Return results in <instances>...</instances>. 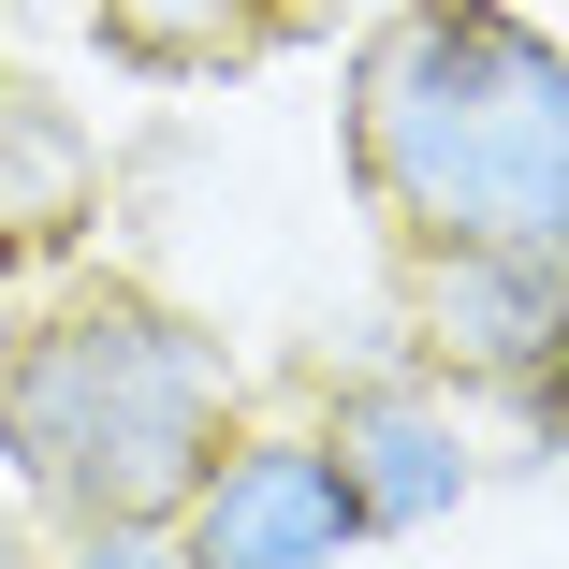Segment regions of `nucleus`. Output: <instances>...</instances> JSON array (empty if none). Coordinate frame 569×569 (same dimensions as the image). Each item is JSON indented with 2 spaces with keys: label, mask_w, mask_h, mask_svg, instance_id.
Instances as JSON below:
<instances>
[{
  "label": "nucleus",
  "mask_w": 569,
  "mask_h": 569,
  "mask_svg": "<svg viewBox=\"0 0 569 569\" xmlns=\"http://www.w3.org/2000/svg\"><path fill=\"white\" fill-rule=\"evenodd\" d=\"M351 176L423 263L569 234V44L497 0H409L351 59Z\"/></svg>",
  "instance_id": "obj_1"
},
{
  "label": "nucleus",
  "mask_w": 569,
  "mask_h": 569,
  "mask_svg": "<svg viewBox=\"0 0 569 569\" xmlns=\"http://www.w3.org/2000/svg\"><path fill=\"white\" fill-rule=\"evenodd\" d=\"M219 336L176 321L161 292H73L16 336V366H0V452H16V482L73 526H161L204 452H219Z\"/></svg>",
  "instance_id": "obj_2"
},
{
  "label": "nucleus",
  "mask_w": 569,
  "mask_h": 569,
  "mask_svg": "<svg viewBox=\"0 0 569 569\" xmlns=\"http://www.w3.org/2000/svg\"><path fill=\"white\" fill-rule=\"evenodd\" d=\"M351 526L366 511L321 438H249V452H204V482L176 497V569H336Z\"/></svg>",
  "instance_id": "obj_3"
},
{
  "label": "nucleus",
  "mask_w": 569,
  "mask_h": 569,
  "mask_svg": "<svg viewBox=\"0 0 569 569\" xmlns=\"http://www.w3.org/2000/svg\"><path fill=\"white\" fill-rule=\"evenodd\" d=\"M336 482H351V511L366 526H423V511H452L468 497V452H452V423L423 409V395H395V380H351L336 395Z\"/></svg>",
  "instance_id": "obj_4"
},
{
  "label": "nucleus",
  "mask_w": 569,
  "mask_h": 569,
  "mask_svg": "<svg viewBox=\"0 0 569 569\" xmlns=\"http://www.w3.org/2000/svg\"><path fill=\"white\" fill-rule=\"evenodd\" d=\"M88 190H102V161L73 132V102H44L30 73H0V263L73 249L88 234Z\"/></svg>",
  "instance_id": "obj_5"
},
{
  "label": "nucleus",
  "mask_w": 569,
  "mask_h": 569,
  "mask_svg": "<svg viewBox=\"0 0 569 569\" xmlns=\"http://www.w3.org/2000/svg\"><path fill=\"white\" fill-rule=\"evenodd\" d=\"M132 73H249L278 44V0H88Z\"/></svg>",
  "instance_id": "obj_6"
},
{
  "label": "nucleus",
  "mask_w": 569,
  "mask_h": 569,
  "mask_svg": "<svg viewBox=\"0 0 569 569\" xmlns=\"http://www.w3.org/2000/svg\"><path fill=\"white\" fill-rule=\"evenodd\" d=\"M73 569H176V555H161L147 526H88V555H73Z\"/></svg>",
  "instance_id": "obj_7"
},
{
  "label": "nucleus",
  "mask_w": 569,
  "mask_h": 569,
  "mask_svg": "<svg viewBox=\"0 0 569 569\" xmlns=\"http://www.w3.org/2000/svg\"><path fill=\"white\" fill-rule=\"evenodd\" d=\"M0 44H16V0H0Z\"/></svg>",
  "instance_id": "obj_8"
}]
</instances>
